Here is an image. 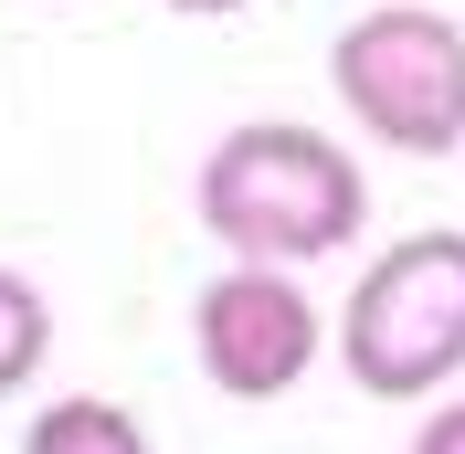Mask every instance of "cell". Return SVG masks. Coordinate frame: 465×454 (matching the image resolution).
<instances>
[{
  "instance_id": "obj_1",
  "label": "cell",
  "mask_w": 465,
  "mask_h": 454,
  "mask_svg": "<svg viewBox=\"0 0 465 454\" xmlns=\"http://www.w3.org/2000/svg\"><path fill=\"white\" fill-rule=\"evenodd\" d=\"M360 212H371L360 159L296 116H254L202 159V232L232 264H318L360 243Z\"/></svg>"
},
{
  "instance_id": "obj_2",
  "label": "cell",
  "mask_w": 465,
  "mask_h": 454,
  "mask_svg": "<svg viewBox=\"0 0 465 454\" xmlns=\"http://www.w3.org/2000/svg\"><path fill=\"white\" fill-rule=\"evenodd\" d=\"M328 85L360 116V138L402 148V159H444L465 148V22L423 0H381L328 43Z\"/></svg>"
},
{
  "instance_id": "obj_3",
  "label": "cell",
  "mask_w": 465,
  "mask_h": 454,
  "mask_svg": "<svg viewBox=\"0 0 465 454\" xmlns=\"http://www.w3.org/2000/svg\"><path fill=\"white\" fill-rule=\"evenodd\" d=\"M339 360L371 401H423L465 370V232H412L360 275Z\"/></svg>"
},
{
  "instance_id": "obj_4",
  "label": "cell",
  "mask_w": 465,
  "mask_h": 454,
  "mask_svg": "<svg viewBox=\"0 0 465 454\" xmlns=\"http://www.w3.org/2000/svg\"><path fill=\"white\" fill-rule=\"evenodd\" d=\"M191 349H202L212 391L275 401V391L307 380V360H318V307H307L275 264H232V275H212L202 296H191Z\"/></svg>"
},
{
  "instance_id": "obj_5",
  "label": "cell",
  "mask_w": 465,
  "mask_h": 454,
  "mask_svg": "<svg viewBox=\"0 0 465 454\" xmlns=\"http://www.w3.org/2000/svg\"><path fill=\"white\" fill-rule=\"evenodd\" d=\"M22 454H148V433L116 401H54V412H32Z\"/></svg>"
},
{
  "instance_id": "obj_6",
  "label": "cell",
  "mask_w": 465,
  "mask_h": 454,
  "mask_svg": "<svg viewBox=\"0 0 465 454\" xmlns=\"http://www.w3.org/2000/svg\"><path fill=\"white\" fill-rule=\"evenodd\" d=\"M43 349H54V307H43V285H22L11 264H0V401L43 370Z\"/></svg>"
},
{
  "instance_id": "obj_7",
  "label": "cell",
  "mask_w": 465,
  "mask_h": 454,
  "mask_svg": "<svg viewBox=\"0 0 465 454\" xmlns=\"http://www.w3.org/2000/svg\"><path fill=\"white\" fill-rule=\"evenodd\" d=\"M412 454H465V401H444V412H423V433H412Z\"/></svg>"
},
{
  "instance_id": "obj_8",
  "label": "cell",
  "mask_w": 465,
  "mask_h": 454,
  "mask_svg": "<svg viewBox=\"0 0 465 454\" xmlns=\"http://www.w3.org/2000/svg\"><path fill=\"white\" fill-rule=\"evenodd\" d=\"M170 11H191V22H223V11H254V0H170Z\"/></svg>"
}]
</instances>
